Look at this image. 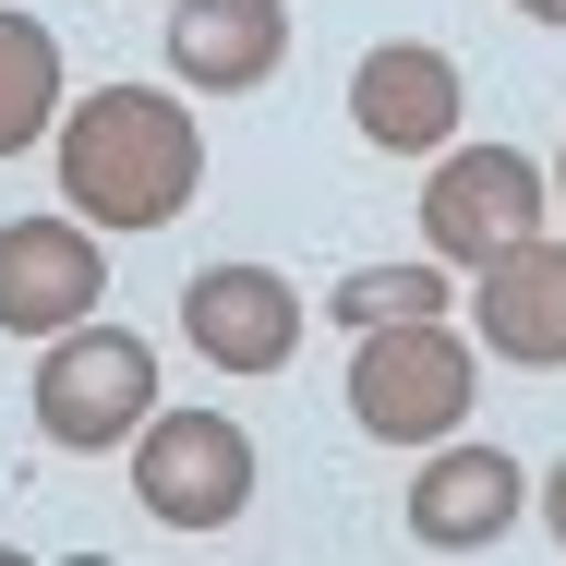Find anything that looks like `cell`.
<instances>
[{
    "instance_id": "cell-1",
    "label": "cell",
    "mask_w": 566,
    "mask_h": 566,
    "mask_svg": "<svg viewBox=\"0 0 566 566\" xmlns=\"http://www.w3.org/2000/svg\"><path fill=\"white\" fill-rule=\"evenodd\" d=\"M49 133H61V206L85 229H169L193 206V181H206V133L157 85H97Z\"/></svg>"
},
{
    "instance_id": "cell-2",
    "label": "cell",
    "mask_w": 566,
    "mask_h": 566,
    "mask_svg": "<svg viewBox=\"0 0 566 566\" xmlns=\"http://www.w3.org/2000/svg\"><path fill=\"white\" fill-rule=\"evenodd\" d=\"M470 338L447 314H398V326H361V361H349V422L374 447H447L470 422Z\"/></svg>"
},
{
    "instance_id": "cell-3",
    "label": "cell",
    "mask_w": 566,
    "mask_h": 566,
    "mask_svg": "<svg viewBox=\"0 0 566 566\" xmlns=\"http://www.w3.org/2000/svg\"><path fill=\"white\" fill-rule=\"evenodd\" d=\"M157 410V349L133 326H61L36 349V434L61 458H97V447H133V422Z\"/></svg>"
},
{
    "instance_id": "cell-4",
    "label": "cell",
    "mask_w": 566,
    "mask_h": 566,
    "mask_svg": "<svg viewBox=\"0 0 566 566\" xmlns=\"http://www.w3.org/2000/svg\"><path fill=\"white\" fill-rule=\"evenodd\" d=\"M133 494L157 531H229L253 506V434L229 410H145L133 422Z\"/></svg>"
},
{
    "instance_id": "cell-5",
    "label": "cell",
    "mask_w": 566,
    "mask_h": 566,
    "mask_svg": "<svg viewBox=\"0 0 566 566\" xmlns=\"http://www.w3.org/2000/svg\"><path fill=\"white\" fill-rule=\"evenodd\" d=\"M543 193H555V181H543L518 145H447L434 181H422V241H434L447 265H482V253H506V241H531V229L555 218Z\"/></svg>"
},
{
    "instance_id": "cell-6",
    "label": "cell",
    "mask_w": 566,
    "mask_h": 566,
    "mask_svg": "<svg viewBox=\"0 0 566 566\" xmlns=\"http://www.w3.org/2000/svg\"><path fill=\"white\" fill-rule=\"evenodd\" d=\"M109 302L97 229L85 218H12L0 229V338H61Z\"/></svg>"
},
{
    "instance_id": "cell-7",
    "label": "cell",
    "mask_w": 566,
    "mask_h": 566,
    "mask_svg": "<svg viewBox=\"0 0 566 566\" xmlns=\"http://www.w3.org/2000/svg\"><path fill=\"white\" fill-rule=\"evenodd\" d=\"M470 326L518 374H555L566 361V241L555 229H531V241H506V253L470 265Z\"/></svg>"
},
{
    "instance_id": "cell-8",
    "label": "cell",
    "mask_w": 566,
    "mask_h": 566,
    "mask_svg": "<svg viewBox=\"0 0 566 566\" xmlns=\"http://www.w3.org/2000/svg\"><path fill=\"white\" fill-rule=\"evenodd\" d=\"M458 61L447 49H422V36H386V49H361V73H349V120H361V145H386V157H447L458 145Z\"/></svg>"
},
{
    "instance_id": "cell-9",
    "label": "cell",
    "mask_w": 566,
    "mask_h": 566,
    "mask_svg": "<svg viewBox=\"0 0 566 566\" xmlns=\"http://www.w3.org/2000/svg\"><path fill=\"white\" fill-rule=\"evenodd\" d=\"M181 338H193V361H218V374H290L302 302H290L277 265H206L181 290Z\"/></svg>"
},
{
    "instance_id": "cell-10",
    "label": "cell",
    "mask_w": 566,
    "mask_h": 566,
    "mask_svg": "<svg viewBox=\"0 0 566 566\" xmlns=\"http://www.w3.org/2000/svg\"><path fill=\"white\" fill-rule=\"evenodd\" d=\"M518 506H531V482H518L506 447H434L422 482H410V543L422 555H482V543L518 531Z\"/></svg>"
},
{
    "instance_id": "cell-11",
    "label": "cell",
    "mask_w": 566,
    "mask_h": 566,
    "mask_svg": "<svg viewBox=\"0 0 566 566\" xmlns=\"http://www.w3.org/2000/svg\"><path fill=\"white\" fill-rule=\"evenodd\" d=\"M290 61V12L277 0H181L169 12V73L206 85V97H241Z\"/></svg>"
},
{
    "instance_id": "cell-12",
    "label": "cell",
    "mask_w": 566,
    "mask_h": 566,
    "mask_svg": "<svg viewBox=\"0 0 566 566\" xmlns=\"http://www.w3.org/2000/svg\"><path fill=\"white\" fill-rule=\"evenodd\" d=\"M61 120V36L36 12H0V157H24Z\"/></svg>"
},
{
    "instance_id": "cell-13",
    "label": "cell",
    "mask_w": 566,
    "mask_h": 566,
    "mask_svg": "<svg viewBox=\"0 0 566 566\" xmlns=\"http://www.w3.org/2000/svg\"><path fill=\"white\" fill-rule=\"evenodd\" d=\"M338 314H349V326H398V314H447V277H434V265H361V277H338Z\"/></svg>"
},
{
    "instance_id": "cell-14",
    "label": "cell",
    "mask_w": 566,
    "mask_h": 566,
    "mask_svg": "<svg viewBox=\"0 0 566 566\" xmlns=\"http://www.w3.org/2000/svg\"><path fill=\"white\" fill-rule=\"evenodd\" d=\"M543 518H555V543H566V458H555V482H543Z\"/></svg>"
},
{
    "instance_id": "cell-15",
    "label": "cell",
    "mask_w": 566,
    "mask_h": 566,
    "mask_svg": "<svg viewBox=\"0 0 566 566\" xmlns=\"http://www.w3.org/2000/svg\"><path fill=\"white\" fill-rule=\"evenodd\" d=\"M518 12H531V24H566V0H518Z\"/></svg>"
},
{
    "instance_id": "cell-16",
    "label": "cell",
    "mask_w": 566,
    "mask_h": 566,
    "mask_svg": "<svg viewBox=\"0 0 566 566\" xmlns=\"http://www.w3.org/2000/svg\"><path fill=\"white\" fill-rule=\"evenodd\" d=\"M555 206H566V157H555Z\"/></svg>"
}]
</instances>
